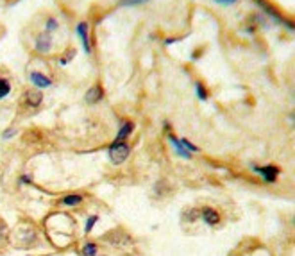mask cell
Segmentation results:
<instances>
[{"label":"cell","mask_w":295,"mask_h":256,"mask_svg":"<svg viewBox=\"0 0 295 256\" xmlns=\"http://www.w3.org/2000/svg\"><path fill=\"white\" fill-rule=\"evenodd\" d=\"M77 32H79V36H81V41H83V45H84V50L86 52H91V45H89V36H88V25L84 24H79L77 25Z\"/></svg>","instance_id":"5bb4252c"},{"label":"cell","mask_w":295,"mask_h":256,"mask_svg":"<svg viewBox=\"0 0 295 256\" xmlns=\"http://www.w3.org/2000/svg\"><path fill=\"white\" fill-rule=\"evenodd\" d=\"M195 94H197V97L201 98V100H207V97H209V92H207L206 86H204L201 81H197V83H195Z\"/></svg>","instance_id":"2e32d148"},{"label":"cell","mask_w":295,"mask_h":256,"mask_svg":"<svg viewBox=\"0 0 295 256\" xmlns=\"http://www.w3.org/2000/svg\"><path fill=\"white\" fill-rule=\"evenodd\" d=\"M102 98H104V88L100 84L91 86V88L86 92V95H84V100L88 104H97V102H100Z\"/></svg>","instance_id":"ba28073f"},{"label":"cell","mask_w":295,"mask_h":256,"mask_svg":"<svg viewBox=\"0 0 295 256\" xmlns=\"http://www.w3.org/2000/svg\"><path fill=\"white\" fill-rule=\"evenodd\" d=\"M50 47H52V38H50L49 32H39L38 38H36V50L45 54L50 50Z\"/></svg>","instance_id":"9c48e42d"},{"label":"cell","mask_w":295,"mask_h":256,"mask_svg":"<svg viewBox=\"0 0 295 256\" xmlns=\"http://www.w3.org/2000/svg\"><path fill=\"white\" fill-rule=\"evenodd\" d=\"M83 195L81 193H68V195H63L61 199H59V206L63 208H77L83 204Z\"/></svg>","instance_id":"52a82bcc"},{"label":"cell","mask_w":295,"mask_h":256,"mask_svg":"<svg viewBox=\"0 0 295 256\" xmlns=\"http://www.w3.org/2000/svg\"><path fill=\"white\" fill-rule=\"evenodd\" d=\"M252 170H254L258 176H261V179L266 183V185H275L277 179L281 176V168L277 165H272V163H266V165H252Z\"/></svg>","instance_id":"277c9868"},{"label":"cell","mask_w":295,"mask_h":256,"mask_svg":"<svg viewBox=\"0 0 295 256\" xmlns=\"http://www.w3.org/2000/svg\"><path fill=\"white\" fill-rule=\"evenodd\" d=\"M15 246L18 249H30V247H36L39 244V235L36 231V227L32 226H24L15 231Z\"/></svg>","instance_id":"6da1fadb"},{"label":"cell","mask_w":295,"mask_h":256,"mask_svg":"<svg viewBox=\"0 0 295 256\" xmlns=\"http://www.w3.org/2000/svg\"><path fill=\"white\" fill-rule=\"evenodd\" d=\"M181 221L184 224H195L199 221V208L195 206H186L181 212Z\"/></svg>","instance_id":"7c38bea8"},{"label":"cell","mask_w":295,"mask_h":256,"mask_svg":"<svg viewBox=\"0 0 295 256\" xmlns=\"http://www.w3.org/2000/svg\"><path fill=\"white\" fill-rule=\"evenodd\" d=\"M168 140H170V143H172V147L176 149L177 156H179V158H184V160H190V158H192V153H188L186 149L182 147L181 142H179V138H176L172 133H170V134H168Z\"/></svg>","instance_id":"4fadbf2b"},{"label":"cell","mask_w":295,"mask_h":256,"mask_svg":"<svg viewBox=\"0 0 295 256\" xmlns=\"http://www.w3.org/2000/svg\"><path fill=\"white\" fill-rule=\"evenodd\" d=\"M43 104V94L39 92L38 88H29L25 90L24 95H22V100H20V106L24 111L27 113H34L36 109Z\"/></svg>","instance_id":"7a4b0ae2"},{"label":"cell","mask_w":295,"mask_h":256,"mask_svg":"<svg viewBox=\"0 0 295 256\" xmlns=\"http://www.w3.org/2000/svg\"><path fill=\"white\" fill-rule=\"evenodd\" d=\"M56 27H58V22H56V18L47 20V32H49V31H54Z\"/></svg>","instance_id":"ffe728a7"},{"label":"cell","mask_w":295,"mask_h":256,"mask_svg":"<svg viewBox=\"0 0 295 256\" xmlns=\"http://www.w3.org/2000/svg\"><path fill=\"white\" fill-rule=\"evenodd\" d=\"M29 79L30 83H32V86L34 88H49L50 84H52V81H50V77L47 74H43V72H39V70H30L29 72Z\"/></svg>","instance_id":"8992f818"},{"label":"cell","mask_w":295,"mask_h":256,"mask_svg":"<svg viewBox=\"0 0 295 256\" xmlns=\"http://www.w3.org/2000/svg\"><path fill=\"white\" fill-rule=\"evenodd\" d=\"M216 2H224V4H233V2H236V0H216Z\"/></svg>","instance_id":"44dd1931"},{"label":"cell","mask_w":295,"mask_h":256,"mask_svg":"<svg viewBox=\"0 0 295 256\" xmlns=\"http://www.w3.org/2000/svg\"><path fill=\"white\" fill-rule=\"evenodd\" d=\"M134 131V122L133 120H123L120 124V129H118V134H117V140L118 142H127L129 134Z\"/></svg>","instance_id":"8fae6325"},{"label":"cell","mask_w":295,"mask_h":256,"mask_svg":"<svg viewBox=\"0 0 295 256\" xmlns=\"http://www.w3.org/2000/svg\"><path fill=\"white\" fill-rule=\"evenodd\" d=\"M199 221H202L207 227H218L222 224V213L213 206L199 208Z\"/></svg>","instance_id":"5b68a950"},{"label":"cell","mask_w":295,"mask_h":256,"mask_svg":"<svg viewBox=\"0 0 295 256\" xmlns=\"http://www.w3.org/2000/svg\"><path fill=\"white\" fill-rule=\"evenodd\" d=\"M109 160L113 165H122V163L127 161V158L131 156V145L127 142H118L115 140L108 149Z\"/></svg>","instance_id":"3957f363"},{"label":"cell","mask_w":295,"mask_h":256,"mask_svg":"<svg viewBox=\"0 0 295 256\" xmlns=\"http://www.w3.org/2000/svg\"><path fill=\"white\" fill-rule=\"evenodd\" d=\"M179 142H181V145L186 149L188 153H192V154L193 153H199V147H197V145H193L192 142H188L186 138H179Z\"/></svg>","instance_id":"ac0fdd59"},{"label":"cell","mask_w":295,"mask_h":256,"mask_svg":"<svg viewBox=\"0 0 295 256\" xmlns=\"http://www.w3.org/2000/svg\"><path fill=\"white\" fill-rule=\"evenodd\" d=\"M97 222H98V215H89L88 219H86V222H84V233L89 235V233L93 231V227Z\"/></svg>","instance_id":"e0dca14e"},{"label":"cell","mask_w":295,"mask_h":256,"mask_svg":"<svg viewBox=\"0 0 295 256\" xmlns=\"http://www.w3.org/2000/svg\"><path fill=\"white\" fill-rule=\"evenodd\" d=\"M98 251H100V246H98V242L93 240H86L83 246L79 247V255L81 256H98Z\"/></svg>","instance_id":"30bf717a"},{"label":"cell","mask_w":295,"mask_h":256,"mask_svg":"<svg viewBox=\"0 0 295 256\" xmlns=\"http://www.w3.org/2000/svg\"><path fill=\"white\" fill-rule=\"evenodd\" d=\"M11 90H13L11 79H9V77H5V75H0V100L9 95V94H11Z\"/></svg>","instance_id":"9a60e30c"},{"label":"cell","mask_w":295,"mask_h":256,"mask_svg":"<svg viewBox=\"0 0 295 256\" xmlns=\"http://www.w3.org/2000/svg\"><path fill=\"white\" fill-rule=\"evenodd\" d=\"M148 0H120V5H138V4H145Z\"/></svg>","instance_id":"d6986e66"}]
</instances>
